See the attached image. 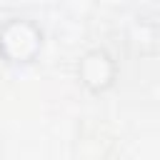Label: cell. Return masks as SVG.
I'll return each mask as SVG.
<instances>
[{
    "mask_svg": "<svg viewBox=\"0 0 160 160\" xmlns=\"http://www.w3.org/2000/svg\"><path fill=\"white\" fill-rule=\"evenodd\" d=\"M45 48L42 28L30 18H8L0 22V60L10 68L35 65Z\"/></svg>",
    "mask_w": 160,
    "mask_h": 160,
    "instance_id": "1",
    "label": "cell"
},
{
    "mask_svg": "<svg viewBox=\"0 0 160 160\" xmlns=\"http://www.w3.org/2000/svg\"><path fill=\"white\" fill-rule=\"evenodd\" d=\"M78 82L90 95H105L115 88L120 68L108 48H88L75 65Z\"/></svg>",
    "mask_w": 160,
    "mask_h": 160,
    "instance_id": "2",
    "label": "cell"
}]
</instances>
